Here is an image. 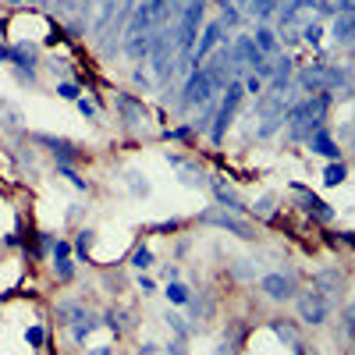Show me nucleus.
<instances>
[{
    "label": "nucleus",
    "instance_id": "nucleus-9",
    "mask_svg": "<svg viewBox=\"0 0 355 355\" xmlns=\"http://www.w3.org/2000/svg\"><path fill=\"white\" fill-rule=\"evenodd\" d=\"M220 21H210V25H206V33H202V40L192 46V57H189V61H192V68H202V61H206V57H210L220 43H224V36H220Z\"/></svg>",
    "mask_w": 355,
    "mask_h": 355
},
{
    "label": "nucleus",
    "instance_id": "nucleus-26",
    "mask_svg": "<svg viewBox=\"0 0 355 355\" xmlns=\"http://www.w3.org/2000/svg\"><path fill=\"white\" fill-rule=\"evenodd\" d=\"M164 295H167V299H171L174 306H185V302H189V288H185V284H174V281L167 284V291H164Z\"/></svg>",
    "mask_w": 355,
    "mask_h": 355
},
{
    "label": "nucleus",
    "instance_id": "nucleus-31",
    "mask_svg": "<svg viewBox=\"0 0 355 355\" xmlns=\"http://www.w3.org/2000/svg\"><path fill=\"white\" fill-rule=\"evenodd\" d=\"M121 320H125V316H121V313H114V309L103 313V323H107L110 331H125V323H121Z\"/></svg>",
    "mask_w": 355,
    "mask_h": 355
},
{
    "label": "nucleus",
    "instance_id": "nucleus-4",
    "mask_svg": "<svg viewBox=\"0 0 355 355\" xmlns=\"http://www.w3.org/2000/svg\"><path fill=\"white\" fill-rule=\"evenodd\" d=\"M199 224H217L220 231L239 234V239H245V242H252V239H256V227H252L249 220H239V217L220 214V210H206V214H199Z\"/></svg>",
    "mask_w": 355,
    "mask_h": 355
},
{
    "label": "nucleus",
    "instance_id": "nucleus-13",
    "mask_svg": "<svg viewBox=\"0 0 355 355\" xmlns=\"http://www.w3.org/2000/svg\"><path fill=\"white\" fill-rule=\"evenodd\" d=\"M171 160V167L182 174V182L189 185V189H202L206 185V174H202V167L199 164H192V160H185V157H167Z\"/></svg>",
    "mask_w": 355,
    "mask_h": 355
},
{
    "label": "nucleus",
    "instance_id": "nucleus-5",
    "mask_svg": "<svg viewBox=\"0 0 355 355\" xmlns=\"http://www.w3.org/2000/svg\"><path fill=\"white\" fill-rule=\"evenodd\" d=\"M299 313H302L306 323H323V320H327V313H331V295L320 291V288L306 291L302 299H299Z\"/></svg>",
    "mask_w": 355,
    "mask_h": 355
},
{
    "label": "nucleus",
    "instance_id": "nucleus-18",
    "mask_svg": "<svg viewBox=\"0 0 355 355\" xmlns=\"http://www.w3.org/2000/svg\"><path fill=\"white\" fill-rule=\"evenodd\" d=\"M0 121H4V128H8L11 135L21 132V114H18V107H11V103H0Z\"/></svg>",
    "mask_w": 355,
    "mask_h": 355
},
{
    "label": "nucleus",
    "instance_id": "nucleus-2",
    "mask_svg": "<svg viewBox=\"0 0 355 355\" xmlns=\"http://www.w3.org/2000/svg\"><path fill=\"white\" fill-rule=\"evenodd\" d=\"M299 85L309 93H334L338 85H345V71L331 64H309L299 71Z\"/></svg>",
    "mask_w": 355,
    "mask_h": 355
},
{
    "label": "nucleus",
    "instance_id": "nucleus-3",
    "mask_svg": "<svg viewBox=\"0 0 355 355\" xmlns=\"http://www.w3.org/2000/svg\"><path fill=\"white\" fill-rule=\"evenodd\" d=\"M224 93H227V96H224V103H220V110H217V121H214V128H210L214 142H224V132H227V125L234 121V114H239V103H242L245 89H242L239 82H231Z\"/></svg>",
    "mask_w": 355,
    "mask_h": 355
},
{
    "label": "nucleus",
    "instance_id": "nucleus-1",
    "mask_svg": "<svg viewBox=\"0 0 355 355\" xmlns=\"http://www.w3.org/2000/svg\"><path fill=\"white\" fill-rule=\"evenodd\" d=\"M331 110V93H313L309 100H299L295 107L284 110V121H288V139L302 142L309 139L316 128H323V117Z\"/></svg>",
    "mask_w": 355,
    "mask_h": 355
},
{
    "label": "nucleus",
    "instance_id": "nucleus-25",
    "mask_svg": "<svg viewBox=\"0 0 355 355\" xmlns=\"http://www.w3.org/2000/svg\"><path fill=\"white\" fill-rule=\"evenodd\" d=\"M128 263L135 266V270H150V266H153V252L146 249V245H139V249L132 252V259H128Z\"/></svg>",
    "mask_w": 355,
    "mask_h": 355
},
{
    "label": "nucleus",
    "instance_id": "nucleus-14",
    "mask_svg": "<svg viewBox=\"0 0 355 355\" xmlns=\"http://www.w3.org/2000/svg\"><path fill=\"white\" fill-rule=\"evenodd\" d=\"M309 150L313 153H320V157H327V160H338V142H334V135L327 132V128H316L313 135H309Z\"/></svg>",
    "mask_w": 355,
    "mask_h": 355
},
{
    "label": "nucleus",
    "instance_id": "nucleus-21",
    "mask_svg": "<svg viewBox=\"0 0 355 355\" xmlns=\"http://www.w3.org/2000/svg\"><path fill=\"white\" fill-rule=\"evenodd\" d=\"M93 327H96V320H89V313H85L82 320H75V323H71V338H75V341L82 345V341H85L89 334H93Z\"/></svg>",
    "mask_w": 355,
    "mask_h": 355
},
{
    "label": "nucleus",
    "instance_id": "nucleus-23",
    "mask_svg": "<svg viewBox=\"0 0 355 355\" xmlns=\"http://www.w3.org/2000/svg\"><path fill=\"white\" fill-rule=\"evenodd\" d=\"M43 341H46V331L40 327V323H33V327H25V345L33 348V352H40V348H43Z\"/></svg>",
    "mask_w": 355,
    "mask_h": 355
},
{
    "label": "nucleus",
    "instance_id": "nucleus-27",
    "mask_svg": "<svg viewBox=\"0 0 355 355\" xmlns=\"http://www.w3.org/2000/svg\"><path fill=\"white\" fill-rule=\"evenodd\" d=\"M57 171H61V174H64V178H68V182H71V185H75V189H82V192H85V189H89V182H85V178H82V174H78V171H75V167H71V164H57Z\"/></svg>",
    "mask_w": 355,
    "mask_h": 355
},
{
    "label": "nucleus",
    "instance_id": "nucleus-24",
    "mask_svg": "<svg viewBox=\"0 0 355 355\" xmlns=\"http://www.w3.org/2000/svg\"><path fill=\"white\" fill-rule=\"evenodd\" d=\"M53 274H57V281H71L75 277V263L68 259V256H61V259H53Z\"/></svg>",
    "mask_w": 355,
    "mask_h": 355
},
{
    "label": "nucleus",
    "instance_id": "nucleus-7",
    "mask_svg": "<svg viewBox=\"0 0 355 355\" xmlns=\"http://www.w3.org/2000/svg\"><path fill=\"white\" fill-rule=\"evenodd\" d=\"M114 107H117V114H121V121H125L128 128H142L146 117H150L146 103H142L139 96H132V93H117V96H114Z\"/></svg>",
    "mask_w": 355,
    "mask_h": 355
},
{
    "label": "nucleus",
    "instance_id": "nucleus-36",
    "mask_svg": "<svg viewBox=\"0 0 355 355\" xmlns=\"http://www.w3.org/2000/svg\"><path fill=\"white\" fill-rule=\"evenodd\" d=\"M167 355H189V352H185V338H178V341L167 348Z\"/></svg>",
    "mask_w": 355,
    "mask_h": 355
},
{
    "label": "nucleus",
    "instance_id": "nucleus-29",
    "mask_svg": "<svg viewBox=\"0 0 355 355\" xmlns=\"http://www.w3.org/2000/svg\"><path fill=\"white\" fill-rule=\"evenodd\" d=\"M57 96H61V100H71V103H75V100L82 96V89H78V85H71V82H61V85H57Z\"/></svg>",
    "mask_w": 355,
    "mask_h": 355
},
{
    "label": "nucleus",
    "instance_id": "nucleus-30",
    "mask_svg": "<svg viewBox=\"0 0 355 355\" xmlns=\"http://www.w3.org/2000/svg\"><path fill=\"white\" fill-rule=\"evenodd\" d=\"M75 107L82 110V117H89V121H93V117L100 114V110H96V103H93V100H85V96H78V100H75Z\"/></svg>",
    "mask_w": 355,
    "mask_h": 355
},
{
    "label": "nucleus",
    "instance_id": "nucleus-11",
    "mask_svg": "<svg viewBox=\"0 0 355 355\" xmlns=\"http://www.w3.org/2000/svg\"><path fill=\"white\" fill-rule=\"evenodd\" d=\"M33 142L46 146V150L57 157V164H71V160H78V157H82V153L75 150V142H68V139H53V135H33Z\"/></svg>",
    "mask_w": 355,
    "mask_h": 355
},
{
    "label": "nucleus",
    "instance_id": "nucleus-35",
    "mask_svg": "<svg viewBox=\"0 0 355 355\" xmlns=\"http://www.w3.org/2000/svg\"><path fill=\"white\" fill-rule=\"evenodd\" d=\"M167 323H171V327H174L178 334H182V338L189 334V327H185V323H182V316H174V313H167Z\"/></svg>",
    "mask_w": 355,
    "mask_h": 355
},
{
    "label": "nucleus",
    "instance_id": "nucleus-6",
    "mask_svg": "<svg viewBox=\"0 0 355 355\" xmlns=\"http://www.w3.org/2000/svg\"><path fill=\"white\" fill-rule=\"evenodd\" d=\"M291 196H295V202H299L302 214H309V217H316V220H323V224L334 220V210H331V206L323 202L320 196H313L306 185H291Z\"/></svg>",
    "mask_w": 355,
    "mask_h": 355
},
{
    "label": "nucleus",
    "instance_id": "nucleus-28",
    "mask_svg": "<svg viewBox=\"0 0 355 355\" xmlns=\"http://www.w3.org/2000/svg\"><path fill=\"white\" fill-rule=\"evenodd\" d=\"M252 11H256V18H270L277 11V0H252Z\"/></svg>",
    "mask_w": 355,
    "mask_h": 355
},
{
    "label": "nucleus",
    "instance_id": "nucleus-37",
    "mask_svg": "<svg viewBox=\"0 0 355 355\" xmlns=\"http://www.w3.org/2000/svg\"><path fill=\"white\" fill-rule=\"evenodd\" d=\"M85 355H114V348L110 345H96V348H89Z\"/></svg>",
    "mask_w": 355,
    "mask_h": 355
},
{
    "label": "nucleus",
    "instance_id": "nucleus-17",
    "mask_svg": "<svg viewBox=\"0 0 355 355\" xmlns=\"http://www.w3.org/2000/svg\"><path fill=\"white\" fill-rule=\"evenodd\" d=\"M345 178H348V167H345L341 160H331L327 167H323V185H331V189H334V185L345 182Z\"/></svg>",
    "mask_w": 355,
    "mask_h": 355
},
{
    "label": "nucleus",
    "instance_id": "nucleus-20",
    "mask_svg": "<svg viewBox=\"0 0 355 355\" xmlns=\"http://www.w3.org/2000/svg\"><path fill=\"white\" fill-rule=\"evenodd\" d=\"M252 43L259 46V53H263V57L277 50V40H274V33H270V28H256V40H252Z\"/></svg>",
    "mask_w": 355,
    "mask_h": 355
},
{
    "label": "nucleus",
    "instance_id": "nucleus-16",
    "mask_svg": "<svg viewBox=\"0 0 355 355\" xmlns=\"http://www.w3.org/2000/svg\"><path fill=\"white\" fill-rule=\"evenodd\" d=\"M210 185H214V192H217V199H220V202L227 206V210H245V206H242V199H239V196H234V192L227 189V182H224V178H214V182H210Z\"/></svg>",
    "mask_w": 355,
    "mask_h": 355
},
{
    "label": "nucleus",
    "instance_id": "nucleus-10",
    "mask_svg": "<svg viewBox=\"0 0 355 355\" xmlns=\"http://www.w3.org/2000/svg\"><path fill=\"white\" fill-rule=\"evenodd\" d=\"M259 288H263L266 299H274V302H284V299H291V295H295V281L288 274H266L259 281Z\"/></svg>",
    "mask_w": 355,
    "mask_h": 355
},
{
    "label": "nucleus",
    "instance_id": "nucleus-34",
    "mask_svg": "<svg viewBox=\"0 0 355 355\" xmlns=\"http://www.w3.org/2000/svg\"><path fill=\"white\" fill-rule=\"evenodd\" d=\"M345 334H348V338H355V306H348V309H345Z\"/></svg>",
    "mask_w": 355,
    "mask_h": 355
},
{
    "label": "nucleus",
    "instance_id": "nucleus-32",
    "mask_svg": "<svg viewBox=\"0 0 355 355\" xmlns=\"http://www.w3.org/2000/svg\"><path fill=\"white\" fill-rule=\"evenodd\" d=\"M302 36H306V43L316 46V43H320V25H316V21H313V25H302Z\"/></svg>",
    "mask_w": 355,
    "mask_h": 355
},
{
    "label": "nucleus",
    "instance_id": "nucleus-38",
    "mask_svg": "<svg viewBox=\"0 0 355 355\" xmlns=\"http://www.w3.org/2000/svg\"><path fill=\"white\" fill-rule=\"evenodd\" d=\"M0 61L11 64V46H8V43H0Z\"/></svg>",
    "mask_w": 355,
    "mask_h": 355
},
{
    "label": "nucleus",
    "instance_id": "nucleus-15",
    "mask_svg": "<svg viewBox=\"0 0 355 355\" xmlns=\"http://www.w3.org/2000/svg\"><path fill=\"white\" fill-rule=\"evenodd\" d=\"M334 40L338 43H352L355 40V4L352 8H341L334 15Z\"/></svg>",
    "mask_w": 355,
    "mask_h": 355
},
{
    "label": "nucleus",
    "instance_id": "nucleus-8",
    "mask_svg": "<svg viewBox=\"0 0 355 355\" xmlns=\"http://www.w3.org/2000/svg\"><path fill=\"white\" fill-rule=\"evenodd\" d=\"M210 96H214V82L206 78L202 68H192V75L185 82V103L189 107H202V103H210Z\"/></svg>",
    "mask_w": 355,
    "mask_h": 355
},
{
    "label": "nucleus",
    "instance_id": "nucleus-33",
    "mask_svg": "<svg viewBox=\"0 0 355 355\" xmlns=\"http://www.w3.org/2000/svg\"><path fill=\"white\" fill-rule=\"evenodd\" d=\"M167 139H178V142H185V139H192V125H182V128H171V132H167Z\"/></svg>",
    "mask_w": 355,
    "mask_h": 355
},
{
    "label": "nucleus",
    "instance_id": "nucleus-19",
    "mask_svg": "<svg viewBox=\"0 0 355 355\" xmlns=\"http://www.w3.org/2000/svg\"><path fill=\"white\" fill-rule=\"evenodd\" d=\"M93 242H96V231H93V227H82V231H78V239H75V252H78V259L89 256Z\"/></svg>",
    "mask_w": 355,
    "mask_h": 355
},
{
    "label": "nucleus",
    "instance_id": "nucleus-39",
    "mask_svg": "<svg viewBox=\"0 0 355 355\" xmlns=\"http://www.w3.org/2000/svg\"><path fill=\"white\" fill-rule=\"evenodd\" d=\"M245 89H249V93H259V78H256V75H252V78H249V82H245Z\"/></svg>",
    "mask_w": 355,
    "mask_h": 355
},
{
    "label": "nucleus",
    "instance_id": "nucleus-12",
    "mask_svg": "<svg viewBox=\"0 0 355 355\" xmlns=\"http://www.w3.org/2000/svg\"><path fill=\"white\" fill-rule=\"evenodd\" d=\"M36 61H40V46H36L33 40H18V43L11 46V64H15L18 71H33Z\"/></svg>",
    "mask_w": 355,
    "mask_h": 355
},
{
    "label": "nucleus",
    "instance_id": "nucleus-22",
    "mask_svg": "<svg viewBox=\"0 0 355 355\" xmlns=\"http://www.w3.org/2000/svg\"><path fill=\"white\" fill-rule=\"evenodd\" d=\"M57 316H61V323H75V320L85 316V309L78 302H61V306H57Z\"/></svg>",
    "mask_w": 355,
    "mask_h": 355
}]
</instances>
